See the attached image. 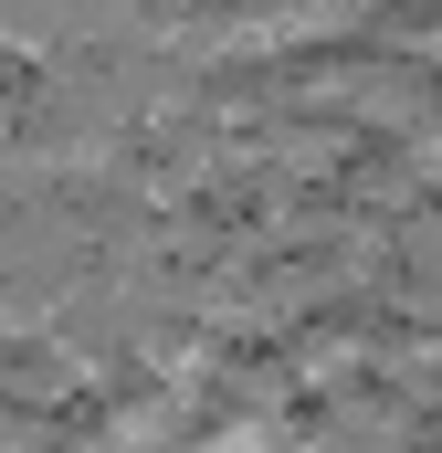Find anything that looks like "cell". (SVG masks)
I'll list each match as a JSON object with an SVG mask.
<instances>
[{"mask_svg": "<svg viewBox=\"0 0 442 453\" xmlns=\"http://www.w3.org/2000/svg\"><path fill=\"white\" fill-rule=\"evenodd\" d=\"M369 74H379V42H369V32L295 42V53H274V106H337V116H358Z\"/></svg>", "mask_w": 442, "mask_h": 453, "instance_id": "obj_1", "label": "cell"}, {"mask_svg": "<svg viewBox=\"0 0 442 453\" xmlns=\"http://www.w3.org/2000/svg\"><path fill=\"white\" fill-rule=\"evenodd\" d=\"M369 42L379 53H411V64H442V0H379L369 11Z\"/></svg>", "mask_w": 442, "mask_h": 453, "instance_id": "obj_2", "label": "cell"}, {"mask_svg": "<svg viewBox=\"0 0 442 453\" xmlns=\"http://www.w3.org/2000/svg\"><path fill=\"white\" fill-rule=\"evenodd\" d=\"M0 222H11V180H0Z\"/></svg>", "mask_w": 442, "mask_h": 453, "instance_id": "obj_3", "label": "cell"}]
</instances>
